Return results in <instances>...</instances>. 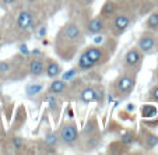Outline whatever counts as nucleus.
Returning a JSON list of instances; mask_svg holds the SVG:
<instances>
[{"instance_id":"nucleus-1","label":"nucleus","mask_w":158,"mask_h":155,"mask_svg":"<svg viewBox=\"0 0 158 155\" xmlns=\"http://www.w3.org/2000/svg\"><path fill=\"white\" fill-rule=\"evenodd\" d=\"M85 42V32L74 21L66 22L60 27L55 36L53 51L59 59L70 62L78 55Z\"/></svg>"},{"instance_id":"nucleus-2","label":"nucleus","mask_w":158,"mask_h":155,"mask_svg":"<svg viewBox=\"0 0 158 155\" xmlns=\"http://www.w3.org/2000/svg\"><path fill=\"white\" fill-rule=\"evenodd\" d=\"M115 43L112 39H108L104 43L85 46L77 57V69L80 71H91L99 66L109 62L110 56L115 53Z\"/></svg>"},{"instance_id":"nucleus-3","label":"nucleus","mask_w":158,"mask_h":155,"mask_svg":"<svg viewBox=\"0 0 158 155\" xmlns=\"http://www.w3.org/2000/svg\"><path fill=\"white\" fill-rule=\"evenodd\" d=\"M134 15H136V9L130 3V0H120L119 11L108 21V31L110 35L114 38H119L122 34H125L133 22Z\"/></svg>"},{"instance_id":"nucleus-4","label":"nucleus","mask_w":158,"mask_h":155,"mask_svg":"<svg viewBox=\"0 0 158 155\" xmlns=\"http://www.w3.org/2000/svg\"><path fill=\"white\" fill-rule=\"evenodd\" d=\"M136 83H137V73L126 71L125 70L112 83V91H114L115 96H118V98H127L131 94V91L134 90Z\"/></svg>"},{"instance_id":"nucleus-5","label":"nucleus","mask_w":158,"mask_h":155,"mask_svg":"<svg viewBox=\"0 0 158 155\" xmlns=\"http://www.w3.org/2000/svg\"><path fill=\"white\" fill-rule=\"evenodd\" d=\"M57 137L59 143L67 147H74L80 141V134H78V128L74 122H66L60 126L57 131Z\"/></svg>"},{"instance_id":"nucleus-6","label":"nucleus","mask_w":158,"mask_h":155,"mask_svg":"<svg viewBox=\"0 0 158 155\" xmlns=\"http://www.w3.org/2000/svg\"><path fill=\"white\" fill-rule=\"evenodd\" d=\"M146 55L137 48H130L127 52L125 53L122 60V66L126 71H133V73H139V70L141 69V64H143V60Z\"/></svg>"},{"instance_id":"nucleus-7","label":"nucleus","mask_w":158,"mask_h":155,"mask_svg":"<svg viewBox=\"0 0 158 155\" xmlns=\"http://www.w3.org/2000/svg\"><path fill=\"white\" fill-rule=\"evenodd\" d=\"M137 48L143 52L144 55H151L157 51L158 48V41H157V35L154 31H144L140 35L137 41Z\"/></svg>"},{"instance_id":"nucleus-8","label":"nucleus","mask_w":158,"mask_h":155,"mask_svg":"<svg viewBox=\"0 0 158 155\" xmlns=\"http://www.w3.org/2000/svg\"><path fill=\"white\" fill-rule=\"evenodd\" d=\"M15 28L20 32L27 34L35 28V20H34V14L27 9H23L18 11L17 18H15Z\"/></svg>"},{"instance_id":"nucleus-9","label":"nucleus","mask_w":158,"mask_h":155,"mask_svg":"<svg viewBox=\"0 0 158 155\" xmlns=\"http://www.w3.org/2000/svg\"><path fill=\"white\" fill-rule=\"evenodd\" d=\"M108 30V21L102 18L101 15H95V17L89 18L85 24V35H98Z\"/></svg>"},{"instance_id":"nucleus-10","label":"nucleus","mask_w":158,"mask_h":155,"mask_svg":"<svg viewBox=\"0 0 158 155\" xmlns=\"http://www.w3.org/2000/svg\"><path fill=\"white\" fill-rule=\"evenodd\" d=\"M28 73L32 77H41L45 74V57L42 56H34L31 57V60L28 62Z\"/></svg>"},{"instance_id":"nucleus-11","label":"nucleus","mask_w":158,"mask_h":155,"mask_svg":"<svg viewBox=\"0 0 158 155\" xmlns=\"http://www.w3.org/2000/svg\"><path fill=\"white\" fill-rule=\"evenodd\" d=\"M120 9V0L119 2H115V0H106L104 4H102L101 10H99V15L102 18H105L106 21H109L110 18L114 17Z\"/></svg>"},{"instance_id":"nucleus-12","label":"nucleus","mask_w":158,"mask_h":155,"mask_svg":"<svg viewBox=\"0 0 158 155\" xmlns=\"http://www.w3.org/2000/svg\"><path fill=\"white\" fill-rule=\"evenodd\" d=\"M139 143L143 145V148L152 149L158 144V136L154 134V133H151V131L146 130V128H143L140 136H139Z\"/></svg>"},{"instance_id":"nucleus-13","label":"nucleus","mask_w":158,"mask_h":155,"mask_svg":"<svg viewBox=\"0 0 158 155\" xmlns=\"http://www.w3.org/2000/svg\"><path fill=\"white\" fill-rule=\"evenodd\" d=\"M45 74L49 78H56L62 74V66L51 57H45Z\"/></svg>"},{"instance_id":"nucleus-14","label":"nucleus","mask_w":158,"mask_h":155,"mask_svg":"<svg viewBox=\"0 0 158 155\" xmlns=\"http://www.w3.org/2000/svg\"><path fill=\"white\" fill-rule=\"evenodd\" d=\"M67 91V84L63 80H59V78H53V81L51 83L48 88V94L51 95H56V96H62L63 94Z\"/></svg>"},{"instance_id":"nucleus-15","label":"nucleus","mask_w":158,"mask_h":155,"mask_svg":"<svg viewBox=\"0 0 158 155\" xmlns=\"http://www.w3.org/2000/svg\"><path fill=\"white\" fill-rule=\"evenodd\" d=\"M98 88L97 87H85L84 90H81L80 94V99L84 104H89V102H94L97 99H99L98 96Z\"/></svg>"},{"instance_id":"nucleus-16","label":"nucleus","mask_w":158,"mask_h":155,"mask_svg":"<svg viewBox=\"0 0 158 155\" xmlns=\"http://www.w3.org/2000/svg\"><path fill=\"white\" fill-rule=\"evenodd\" d=\"M129 151V145L125 144L122 140L120 141H115L108 147V154H125Z\"/></svg>"},{"instance_id":"nucleus-17","label":"nucleus","mask_w":158,"mask_h":155,"mask_svg":"<svg viewBox=\"0 0 158 155\" xmlns=\"http://www.w3.org/2000/svg\"><path fill=\"white\" fill-rule=\"evenodd\" d=\"M10 148H11L13 152H21V151H24V148H25L24 138L20 137V136H13L11 140H10Z\"/></svg>"},{"instance_id":"nucleus-18","label":"nucleus","mask_w":158,"mask_h":155,"mask_svg":"<svg viewBox=\"0 0 158 155\" xmlns=\"http://www.w3.org/2000/svg\"><path fill=\"white\" fill-rule=\"evenodd\" d=\"M146 28L150 31H158V11H152L146 20Z\"/></svg>"},{"instance_id":"nucleus-19","label":"nucleus","mask_w":158,"mask_h":155,"mask_svg":"<svg viewBox=\"0 0 158 155\" xmlns=\"http://www.w3.org/2000/svg\"><path fill=\"white\" fill-rule=\"evenodd\" d=\"M158 115V108L155 106V105H144L143 108H141V116L144 117V119H150V117H155Z\"/></svg>"},{"instance_id":"nucleus-20","label":"nucleus","mask_w":158,"mask_h":155,"mask_svg":"<svg viewBox=\"0 0 158 155\" xmlns=\"http://www.w3.org/2000/svg\"><path fill=\"white\" fill-rule=\"evenodd\" d=\"M45 144L48 147H51V148H56V145L59 144V137H57V133L55 134V133H46V136H45Z\"/></svg>"},{"instance_id":"nucleus-21","label":"nucleus","mask_w":158,"mask_h":155,"mask_svg":"<svg viewBox=\"0 0 158 155\" xmlns=\"http://www.w3.org/2000/svg\"><path fill=\"white\" fill-rule=\"evenodd\" d=\"M48 101H49V108H51L52 110H55V112H56V115L59 116V112H60V101L57 99V96L48 94Z\"/></svg>"},{"instance_id":"nucleus-22","label":"nucleus","mask_w":158,"mask_h":155,"mask_svg":"<svg viewBox=\"0 0 158 155\" xmlns=\"http://www.w3.org/2000/svg\"><path fill=\"white\" fill-rule=\"evenodd\" d=\"M136 138H137V137H136V134H134L133 131L127 130V131L125 133V136L122 137V141H123L125 144H127V145H131V144L136 141Z\"/></svg>"},{"instance_id":"nucleus-23","label":"nucleus","mask_w":158,"mask_h":155,"mask_svg":"<svg viewBox=\"0 0 158 155\" xmlns=\"http://www.w3.org/2000/svg\"><path fill=\"white\" fill-rule=\"evenodd\" d=\"M42 88H44L42 84H31V85H28L27 92L28 95H36V94H39L42 91Z\"/></svg>"},{"instance_id":"nucleus-24","label":"nucleus","mask_w":158,"mask_h":155,"mask_svg":"<svg viewBox=\"0 0 158 155\" xmlns=\"http://www.w3.org/2000/svg\"><path fill=\"white\" fill-rule=\"evenodd\" d=\"M148 99H150V101L158 102V85L152 87L151 90H150V94H148Z\"/></svg>"},{"instance_id":"nucleus-25","label":"nucleus","mask_w":158,"mask_h":155,"mask_svg":"<svg viewBox=\"0 0 158 155\" xmlns=\"http://www.w3.org/2000/svg\"><path fill=\"white\" fill-rule=\"evenodd\" d=\"M18 0H0V3L3 4L4 7H9V6H14L17 3Z\"/></svg>"},{"instance_id":"nucleus-26","label":"nucleus","mask_w":158,"mask_h":155,"mask_svg":"<svg viewBox=\"0 0 158 155\" xmlns=\"http://www.w3.org/2000/svg\"><path fill=\"white\" fill-rule=\"evenodd\" d=\"M77 2L84 7H88V6H91V4L94 3V0H77Z\"/></svg>"},{"instance_id":"nucleus-27","label":"nucleus","mask_w":158,"mask_h":155,"mask_svg":"<svg viewBox=\"0 0 158 155\" xmlns=\"http://www.w3.org/2000/svg\"><path fill=\"white\" fill-rule=\"evenodd\" d=\"M62 3H63V0H49L48 4H57V6H60Z\"/></svg>"},{"instance_id":"nucleus-28","label":"nucleus","mask_w":158,"mask_h":155,"mask_svg":"<svg viewBox=\"0 0 158 155\" xmlns=\"http://www.w3.org/2000/svg\"><path fill=\"white\" fill-rule=\"evenodd\" d=\"M0 32H2V28H0Z\"/></svg>"},{"instance_id":"nucleus-29","label":"nucleus","mask_w":158,"mask_h":155,"mask_svg":"<svg viewBox=\"0 0 158 155\" xmlns=\"http://www.w3.org/2000/svg\"><path fill=\"white\" fill-rule=\"evenodd\" d=\"M115 2H119V0H115Z\"/></svg>"},{"instance_id":"nucleus-30","label":"nucleus","mask_w":158,"mask_h":155,"mask_svg":"<svg viewBox=\"0 0 158 155\" xmlns=\"http://www.w3.org/2000/svg\"><path fill=\"white\" fill-rule=\"evenodd\" d=\"M157 4H158V0H157Z\"/></svg>"}]
</instances>
